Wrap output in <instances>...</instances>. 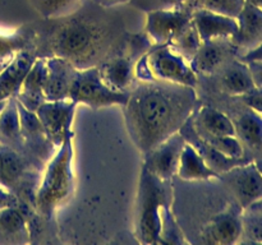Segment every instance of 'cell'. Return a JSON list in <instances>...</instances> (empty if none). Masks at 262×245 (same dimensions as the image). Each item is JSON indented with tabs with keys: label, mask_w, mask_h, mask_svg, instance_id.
Instances as JSON below:
<instances>
[{
	"label": "cell",
	"mask_w": 262,
	"mask_h": 245,
	"mask_svg": "<svg viewBox=\"0 0 262 245\" xmlns=\"http://www.w3.org/2000/svg\"><path fill=\"white\" fill-rule=\"evenodd\" d=\"M196 102L194 87L140 81L123 106L130 139L141 152H148L181 130Z\"/></svg>",
	"instance_id": "obj_1"
},
{
	"label": "cell",
	"mask_w": 262,
	"mask_h": 245,
	"mask_svg": "<svg viewBox=\"0 0 262 245\" xmlns=\"http://www.w3.org/2000/svg\"><path fill=\"white\" fill-rule=\"evenodd\" d=\"M54 28L49 38L50 56L67 59L76 68L99 66L120 46V31L114 23L96 14L79 13V9Z\"/></svg>",
	"instance_id": "obj_2"
},
{
	"label": "cell",
	"mask_w": 262,
	"mask_h": 245,
	"mask_svg": "<svg viewBox=\"0 0 262 245\" xmlns=\"http://www.w3.org/2000/svg\"><path fill=\"white\" fill-rule=\"evenodd\" d=\"M73 132H69L63 143L49 161L35 193L33 206L43 217L51 214L66 203L74 189Z\"/></svg>",
	"instance_id": "obj_3"
},
{
	"label": "cell",
	"mask_w": 262,
	"mask_h": 245,
	"mask_svg": "<svg viewBox=\"0 0 262 245\" xmlns=\"http://www.w3.org/2000/svg\"><path fill=\"white\" fill-rule=\"evenodd\" d=\"M170 181H163L142 166L136 204L135 232L142 244L160 242L163 212L171 206Z\"/></svg>",
	"instance_id": "obj_4"
},
{
	"label": "cell",
	"mask_w": 262,
	"mask_h": 245,
	"mask_svg": "<svg viewBox=\"0 0 262 245\" xmlns=\"http://www.w3.org/2000/svg\"><path fill=\"white\" fill-rule=\"evenodd\" d=\"M138 81L164 82L186 87H196L197 73L191 61L177 53L169 43L152 45L135 64Z\"/></svg>",
	"instance_id": "obj_5"
},
{
	"label": "cell",
	"mask_w": 262,
	"mask_h": 245,
	"mask_svg": "<svg viewBox=\"0 0 262 245\" xmlns=\"http://www.w3.org/2000/svg\"><path fill=\"white\" fill-rule=\"evenodd\" d=\"M129 97V91H117L107 86L100 76L97 66L77 69L72 84L69 100L90 107H107L120 105L124 106Z\"/></svg>",
	"instance_id": "obj_6"
},
{
	"label": "cell",
	"mask_w": 262,
	"mask_h": 245,
	"mask_svg": "<svg viewBox=\"0 0 262 245\" xmlns=\"http://www.w3.org/2000/svg\"><path fill=\"white\" fill-rule=\"evenodd\" d=\"M191 9L186 7L158 8L146 14L145 33L154 45L169 43L192 22Z\"/></svg>",
	"instance_id": "obj_7"
},
{
	"label": "cell",
	"mask_w": 262,
	"mask_h": 245,
	"mask_svg": "<svg viewBox=\"0 0 262 245\" xmlns=\"http://www.w3.org/2000/svg\"><path fill=\"white\" fill-rule=\"evenodd\" d=\"M76 106V102L69 99L56 100L42 102L35 111L46 138L55 147H59L71 132Z\"/></svg>",
	"instance_id": "obj_8"
},
{
	"label": "cell",
	"mask_w": 262,
	"mask_h": 245,
	"mask_svg": "<svg viewBox=\"0 0 262 245\" xmlns=\"http://www.w3.org/2000/svg\"><path fill=\"white\" fill-rule=\"evenodd\" d=\"M223 180L227 183L241 209L262 201V176L252 161L225 171Z\"/></svg>",
	"instance_id": "obj_9"
},
{
	"label": "cell",
	"mask_w": 262,
	"mask_h": 245,
	"mask_svg": "<svg viewBox=\"0 0 262 245\" xmlns=\"http://www.w3.org/2000/svg\"><path fill=\"white\" fill-rule=\"evenodd\" d=\"M187 140L181 132L174 133L169 138L143 153V167L163 181H170L177 175L179 158Z\"/></svg>",
	"instance_id": "obj_10"
},
{
	"label": "cell",
	"mask_w": 262,
	"mask_h": 245,
	"mask_svg": "<svg viewBox=\"0 0 262 245\" xmlns=\"http://www.w3.org/2000/svg\"><path fill=\"white\" fill-rule=\"evenodd\" d=\"M235 19L237 32L230 41L239 58H242L262 42V9L245 3Z\"/></svg>",
	"instance_id": "obj_11"
},
{
	"label": "cell",
	"mask_w": 262,
	"mask_h": 245,
	"mask_svg": "<svg viewBox=\"0 0 262 245\" xmlns=\"http://www.w3.org/2000/svg\"><path fill=\"white\" fill-rule=\"evenodd\" d=\"M46 71L43 94L46 101L69 99L77 69L67 59L60 56H45Z\"/></svg>",
	"instance_id": "obj_12"
},
{
	"label": "cell",
	"mask_w": 262,
	"mask_h": 245,
	"mask_svg": "<svg viewBox=\"0 0 262 245\" xmlns=\"http://www.w3.org/2000/svg\"><path fill=\"white\" fill-rule=\"evenodd\" d=\"M242 211L229 208L216 214L206 226L202 229L200 241L204 244L228 245L238 242L242 237Z\"/></svg>",
	"instance_id": "obj_13"
},
{
	"label": "cell",
	"mask_w": 262,
	"mask_h": 245,
	"mask_svg": "<svg viewBox=\"0 0 262 245\" xmlns=\"http://www.w3.org/2000/svg\"><path fill=\"white\" fill-rule=\"evenodd\" d=\"M35 48H23L0 71V101L17 96L28 70L35 63Z\"/></svg>",
	"instance_id": "obj_14"
},
{
	"label": "cell",
	"mask_w": 262,
	"mask_h": 245,
	"mask_svg": "<svg viewBox=\"0 0 262 245\" xmlns=\"http://www.w3.org/2000/svg\"><path fill=\"white\" fill-rule=\"evenodd\" d=\"M192 20L202 42L214 40H232L237 32V19L210 10H193Z\"/></svg>",
	"instance_id": "obj_15"
},
{
	"label": "cell",
	"mask_w": 262,
	"mask_h": 245,
	"mask_svg": "<svg viewBox=\"0 0 262 245\" xmlns=\"http://www.w3.org/2000/svg\"><path fill=\"white\" fill-rule=\"evenodd\" d=\"M28 181L36 184L37 174L28 171L27 165L17 152L10 148H0V186L13 193L26 188Z\"/></svg>",
	"instance_id": "obj_16"
},
{
	"label": "cell",
	"mask_w": 262,
	"mask_h": 245,
	"mask_svg": "<svg viewBox=\"0 0 262 245\" xmlns=\"http://www.w3.org/2000/svg\"><path fill=\"white\" fill-rule=\"evenodd\" d=\"M45 71H46V58L45 56H37L28 70L19 91H18L15 99L25 109L35 112L42 102L46 101L43 94V83H45Z\"/></svg>",
	"instance_id": "obj_17"
},
{
	"label": "cell",
	"mask_w": 262,
	"mask_h": 245,
	"mask_svg": "<svg viewBox=\"0 0 262 245\" xmlns=\"http://www.w3.org/2000/svg\"><path fill=\"white\" fill-rule=\"evenodd\" d=\"M230 40H214L202 42L193 58L191 59V65L197 74H210L215 73L225 65L228 60L230 50L234 47H229L228 42ZM235 51V50H234Z\"/></svg>",
	"instance_id": "obj_18"
},
{
	"label": "cell",
	"mask_w": 262,
	"mask_h": 245,
	"mask_svg": "<svg viewBox=\"0 0 262 245\" xmlns=\"http://www.w3.org/2000/svg\"><path fill=\"white\" fill-rule=\"evenodd\" d=\"M135 64L128 55H115L102 61L97 68L105 83L113 89L130 91V84L136 78Z\"/></svg>",
	"instance_id": "obj_19"
},
{
	"label": "cell",
	"mask_w": 262,
	"mask_h": 245,
	"mask_svg": "<svg viewBox=\"0 0 262 245\" xmlns=\"http://www.w3.org/2000/svg\"><path fill=\"white\" fill-rule=\"evenodd\" d=\"M191 119L194 132L201 138L235 135L233 120L211 106L201 107Z\"/></svg>",
	"instance_id": "obj_20"
},
{
	"label": "cell",
	"mask_w": 262,
	"mask_h": 245,
	"mask_svg": "<svg viewBox=\"0 0 262 245\" xmlns=\"http://www.w3.org/2000/svg\"><path fill=\"white\" fill-rule=\"evenodd\" d=\"M235 135L242 143L245 153L251 152L262 157V115L253 109L242 112L233 121ZM256 158V160H257Z\"/></svg>",
	"instance_id": "obj_21"
},
{
	"label": "cell",
	"mask_w": 262,
	"mask_h": 245,
	"mask_svg": "<svg viewBox=\"0 0 262 245\" xmlns=\"http://www.w3.org/2000/svg\"><path fill=\"white\" fill-rule=\"evenodd\" d=\"M30 229L27 219L17 206L0 208V244H27Z\"/></svg>",
	"instance_id": "obj_22"
},
{
	"label": "cell",
	"mask_w": 262,
	"mask_h": 245,
	"mask_svg": "<svg viewBox=\"0 0 262 245\" xmlns=\"http://www.w3.org/2000/svg\"><path fill=\"white\" fill-rule=\"evenodd\" d=\"M177 175L183 180L188 181L210 180V179L220 178V174L210 167L209 163L200 155L199 151L188 142H186L183 151H182Z\"/></svg>",
	"instance_id": "obj_23"
},
{
	"label": "cell",
	"mask_w": 262,
	"mask_h": 245,
	"mask_svg": "<svg viewBox=\"0 0 262 245\" xmlns=\"http://www.w3.org/2000/svg\"><path fill=\"white\" fill-rule=\"evenodd\" d=\"M220 83L223 89L232 96H246L256 89L247 64L242 60L225 65Z\"/></svg>",
	"instance_id": "obj_24"
},
{
	"label": "cell",
	"mask_w": 262,
	"mask_h": 245,
	"mask_svg": "<svg viewBox=\"0 0 262 245\" xmlns=\"http://www.w3.org/2000/svg\"><path fill=\"white\" fill-rule=\"evenodd\" d=\"M28 2L41 17L45 19L55 20L76 13L83 0H28Z\"/></svg>",
	"instance_id": "obj_25"
},
{
	"label": "cell",
	"mask_w": 262,
	"mask_h": 245,
	"mask_svg": "<svg viewBox=\"0 0 262 245\" xmlns=\"http://www.w3.org/2000/svg\"><path fill=\"white\" fill-rule=\"evenodd\" d=\"M0 137L10 142H17L22 138L19 109L15 97L8 99L4 109L0 112Z\"/></svg>",
	"instance_id": "obj_26"
},
{
	"label": "cell",
	"mask_w": 262,
	"mask_h": 245,
	"mask_svg": "<svg viewBox=\"0 0 262 245\" xmlns=\"http://www.w3.org/2000/svg\"><path fill=\"white\" fill-rule=\"evenodd\" d=\"M169 45L177 51V53L181 54L182 56H184L186 59H188L191 61V59L193 58L194 54L199 51V48L201 47L202 40L200 37L199 32H197L196 27L193 24V20L187 26L184 30H182L173 40L169 42Z\"/></svg>",
	"instance_id": "obj_27"
},
{
	"label": "cell",
	"mask_w": 262,
	"mask_h": 245,
	"mask_svg": "<svg viewBox=\"0 0 262 245\" xmlns=\"http://www.w3.org/2000/svg\"><path fill=\"white\" fill-rule=\"evenodd\" d=\"M242 236L250 241L262 242V201L242 209Z\"/></svg>",
	"instance_id": "obj_28"
},
{
	"label": "cell",
	"mask_w": 262,
	"mask_h": 245,
	"mask_svg": "<svg viewBox=\"0 0 262 245\" xmlns=\"http://www.w3.org/2000/svg\"><path fill=\"white\" fill-rule=\"evenodd\" d=\"M201 138V137H200ZM207 144L224 155L225 157L234 158V160H246L245 150L242 143L237 138V135H222V137H206L202 138ZM250 161V160H248Z\"/></svg>",
	"instance_id": "obj_29"
},
{
	"label": "cell",
	"mask_w": 262,
	"mask_h": 245,
	"mask_svg": "<svg viewBox=\"0 0 262 245\" xmlns=\"http://www.w3.org/2000/svg\"><path fill=\"white\" fill-rule=\"evenodd\" d=\"M245 3V0H205L202 8L210 10V12L237 18Z\"/></svg>",
	"instance_id": "obj_30"
},
{
	"label": "cell",
	"mask_w": 262,
	"mask_h": 245,
	"mask_svg": "<svg viewBox=\"0 0 262 245\" xmlns=\"http://www.w3.org/2000/svg\"><path fill=\"white\" fill-rule=\"evenodd\" d=\"M245 63L247 64L255 87L262 89V60H248Z\"/></svg>",
	"instance_id": "obj_31"
},
{
	"label": "cell",
	"mask_w": 262,
	"mask_h": 245,
	"mask_svg": "<svg viewBox=\"0 0 262 245\" xmlns=\"http://www.w3.org/2000/svg\"><path fill=\"white\" fill-rule=\"evenodd\" d=\"M17 203H18L17 197L0 186V208L7 206H17Z\"/></svg>",
	"instance_id": "obj_32"
},
{
	"label": "cell",
	"mask_w": 262,
	"mask_h": 245,
	"mask_svg": "<svg viewBox=\"0 0 262 245\" xmlns=\"http://www.w3.org/2000/svg\"><path fill=\"white\" fill-rule=\"evenodd\" d=\"M242 61H248V60H262V42L257 46L256 48H253L252 51L247 53L246 55H243L242 58H239Z\"/></svg>",
	"instance_id": "obj_33"
},
{
	"label": "cell",
	"mask_w": 262,
	"mask_h": 245,
	"mask_svg": "<svg viewBox=\"0 0 262 245\" xmlns=\"http://www.w3.org/2000/svg\"><path fill=\"white\" fill-rule=\"evenodd\" d=\"M130 0H96L97 4L102 5V7H117V5H123L129 3Z\"/></svg>",
	"instance_id": "obj_34"
},
{
	"label": "cell",
	"mask_w": 262,
	"mask_h": 245,
	"mask_svg": "<svg viewBox=\"0 0 262 245\" xmlns=\"http://www.w3.org/2000/svg\"><path fill=\"white\" fill-rule=\"evenodd\" d=\"M205 0H184V7L191 9L192 12L197 9H201L202 5H204Z\"/></svg>",
	"instance_id": "obj_35"
},
{
	"label": "cell",
	"mask_w": 262,
	"mask_h": 245,
	"mask_svg": "<svg viewBox=\"0 0 262 245\" xmlns=\"http://www.w3.org/2000/svg\"><path fill=\"white\" fill-rule=\"evenodd\" d=\"M160 8H176V7H184V0H160Z\"/></svg>",
	"instance_id": "obj_36"
},
{
	"label": "cell",
	"mask_w": 262,
	"mask_h": 245,
	"mask_svg": "<svg viewBox=\"0 0 262 245\" xmlns=\"http://www.w3.org/2000/svg\"><path fill=\"white\" fill-rule=\"evenodd\" d=\"M246 3H250V4L255 5V7L260 8V9H262V0H245Z\"/></svg>",
	"instance_id": "obj_37"
},
{
	"label": "cell",
	"mask_w": 262,
	"mask_h": 245,
	"mask_svg": "<svg viewBox=\"0 0 262 245\" xmlns=\"http://www.w3.org/2000/svg\"><path fill=\"white\" fill-rule=\"evenodd\" d=\"M253 162H255L256 167L258 168V171H260V174H261V176H262V157L257 158V160H256V161H253Z\"/></svg>",
	"instance_id": "obj_38"
},
{
	"label": "cell",
	"mask_w": 262,
	"mask_h": 245,
	"mask_svg": "<svg viewBox=\"0 0 262 245\" xmlns=\"http://www.w3.org/2000/svg\"><path fill=\"white\" fill-rule=\"evenodd\" d=\"M7 101H8V100H3V101H0V112H2V110L4 109V106H5V104H7Z\"/></svg>",
	"instance_id": "obj_39"
}]
</instances>
